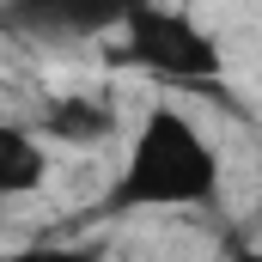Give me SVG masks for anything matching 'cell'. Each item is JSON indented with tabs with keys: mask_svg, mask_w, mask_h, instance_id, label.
I'll return each instance as SVG.
<instances>
[{
	"mask_svg": "<svg viewBox=\"0 0 262 262\" xmlns=\"http://www.w3.org/2000/svg\"><path fill=\"white\" fill-rule=\"evenodd\" d=\"M226 183L220 146L207 140L195 116H183L177 104H152L146 122L134 128L128 159L110 183V213H165V207H213Z\"/></svg>",
	"mask_w": 262,
	"mask_h": 262,
	"instance_id": "1",
	"label": "cell"
},
{
	"mask_svg": "<svg viewBox=\"0 0 262 262\" xmlns=\"http://www.w3.org/2000/svg\"><path fill=\"white\" fill-rule=\"evenodd\" d=\"M128 55L134 67H146V73H159V79H171V85H213L220 73H226V55H220V43H213V31L195 25L183 6H159V0H146L140 12L128 18Z\"/></svg>",
	"mask_w": 262,
	"mask_h": 262,
	"instance_id": "2",
	"label": "cell"
},
{
	"mask_svg": "<svg viewBox=\"0 0 262 262\" xmlns=\"http://www.w3.org/2000/svg\"><path fill=\"white\" fill-rule=\"evenodd\" d=\"M146 0H6V31L31 43H92L128 31Z\"/></svg>",
	"mask_w": 262,
	"mask_h": 262,
	"instance_id": "3",
	"label": "cell"
},
{
	"mask_svg": "<svg viewBox=\"0 0 262 262\" xmlns=\"http://www.w3.org/2000/svg\"><path fill=\"white\" fill-rule=\"evenodd\" d=\"M37 128H43V140H55V146H110L122 134V116H116V104L104 92H55L43 104Z\"/></svg>",
	"mask_w": 262,
	"mask_h": 262,
	"instance_id": "4",
	"label": "cell"
},
{
	"mask_svg": "<svg viewBox=\"0 0 262 262\" xmlns=\"http://www.w3.org/2000/svg\"><path fill=\"white\" fill-rule=\"evenodd\" d=\"M49 183V140L31 122H0V195H37Z\"/></svg>",
	"mask_w": 262,
	"mask_h": 262,
	"instance_id": "5",
	"label": "cell"
},
{
	"mask_svg": "<svg viewBox=\"0 0 262 262\" xmlns=\"http://www.w3.org/2000/svg\"><path fill=\"white\" fill-rule=\"evenodd\" d=\"M0 262H104V250L98 244H18Z\"/></svg>",
	"mask_w": 262,
	"mask_h": 262,
	"instance_id": "6",
	"label": "cell"
},
{
	"mask_svg": "<svg viewBox=\"0 0 262 262\" xmlns=\"http://www.w3.org/2000/svg\"><path fill=\"white\" fill-rule=\"evenodd\" d=\"M232 262H262V244H250V250H238Z\"/></svg>",
	"mask_w": 262,
	"mask_h": 262,
	"instance_id": "7",
	"label": "cell"
}]
</instances>
